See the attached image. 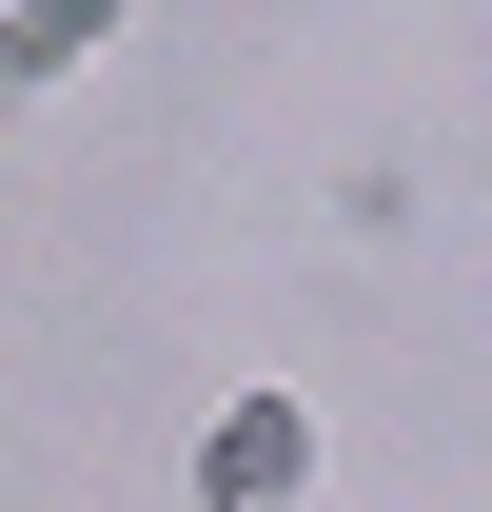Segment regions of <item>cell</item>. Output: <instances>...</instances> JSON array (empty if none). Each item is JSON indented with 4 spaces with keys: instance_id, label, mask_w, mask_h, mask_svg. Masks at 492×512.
<instances>
[{
    "instance_id": "cell-1",
    "label": "cell",
    "mask_w": 492,
    "mask_h": 512,
    "mask_svg": "<svg viewBox=\"0 0 492 512\" xmlns=\"http://www.w3.org/2000/svg\"><path fill=\"white\" fill-rule=\"evenodd\" d=\"M296 493H315V414L296 394H237L197 434V512H296Z\"/></svg>"
},
{
    "instance_id": "cell-2",
    "label": "cell",
    "mask_w": 492,
    "mask_h": 512,
    "mask_svg": "<svg viewBox=\"0 0 492 512\" xmlns=\"http://www.w3.org/2000/svg\"><path fill=\"white\" fill-rule=\"evenodd\" d=\"M119 40V0H0V99H40L60 60H99Z\"/></svg>"
}]
</instances>
